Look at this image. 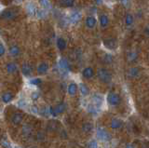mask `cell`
I'll return each instance as SVG.
<instances>
[{
	"mask_svg": "<svg viewBox=\"0 0 149 148\" xmlns=\"http://www.w3.org/2000/svg\"><path fill=\"white\" fill-rule=\"evenodd\" d=\"M97 76L99 78V80L102 83H104V84H108L112 81V74L111 72L108 70V69H106L105 67H101L97 70Z\"/></svg>",
	"mask_w": 149,
	"mask_h": 148,
	"instance_id": "obj_1",
	"label": "cell"
},
{
	"mask_svg": "<svg viewBox=\"0 0 149 148\" xmlns=\"http://www.w3.org/2000/svg\"><path fill=\"white\" fill-rule=\"evenodd\" d=\"M19 15H20L19 8H8L1 13V18L6 21H12L16 19V17H18Z\"/></svg>",
	"mask_w": 149,
	"mask_h": 148,
	"instance_id": "obj_2",
	"label": "cell"
},
{
	"mask_svg": "<svg viewBox=\"0 0 149 148\" xmlns=\"http://www.w3.org/2000/svg\"><path fill=\"white\" fill-rule=\"evenodd\" d=\"M96 135H97L98 140H100L102 142H109L112 139L111 134L107 131L104 127H98L97 128Z\"/></svg>",
	"mask_w": 149,
	"mask_h": 148,
	"instance_id": "obj_3",
	"label": "cell"
},
{
	"mask_svg": "<svg viewBox=\"0 0 149 148\" xmlns=\"http://www.w3.org/2000/svg\"><path fill=\"white\" fill-rule=\"evenodd\" d=\"M106 101L111 106H116L120 104L121 98L116 92H109L106 97Z\"/></svg>",
	"mask_w": 149,
	"mask_h": 148,
	"instance_id": "obj_4",
	"label": "cell"
},
{
	"mask_svg": "<svg viewBox=\"0 0 149 148\" xmlns=\"http://www.w3.org/2000/svg\"><path fill=\"white\" fill-rule=\"evenodd\" d=\"M102 44H104V48L109 49V50H115L118 48V40L114 38H105L102 41Z\"/></svg>",
	"mask_w": 149,
	"mask_h": 148,
	"instance_id": "obj_5",
	"label": "cell"
},
{
	"mask_svg": "<svg viewBox=\"0 0 149 148\" xmlns=\"http://www.w3.org/2000/svg\"><path fill=\"white\" fill-rule=\"evenodd\" d=\"M68 19L72 24H77L81 21L82 14L79 10H73L70 12V14L68 15Z\"/></svg>",
	"mask_w": 149,
	"mask_h": 148,
	"instance_id": "obj_6",
	"label": "cell"
},
{
	"mask_svg": "<svg viewBox=\"0 0 149 148\" xmlns=\"http://www.w3.org/2000/svg\"><path fill=\"white\" fill-rule=\"evenodd\" d=\"M59 68L61 71L66 72V73L71 70V66H70L68 60L65 58H61L59 60Z\"/></svg>",
	"mask_w": 149,
	"mask_h": 148,
	"instance_id": "obj_7",
	"label": "cell"
},
{
	"mask_svg": "<svg viewBox=\"0 0 149 148\" xmlns=\"http://www.w3.org/2000/svg\"><path fill=\"white\" fill-rule=\"evenodd\" d=\"M49 63H46V62L40 63L38 64V66H37V68H36V72L40 76L46 75V74L49 72Z\"/></svg>",
	"mask_w": 149,
	"mask_h": 148,
	"instance_id": "obj_8",
	"label": "cell"
},
{
	"mask_svg": "<svg viewBox=\"0 0 149 148\" xmlns=\"http://www.w3.org/2000/svg\"><path fill=\"white\" fill-rule=\"evenodd\" d=\"M85 25L88 29H93L97 25V20L94 16H88L85 20Z\"/></svg>",
	"mask_w": 149,
	"mask_h": 148,
	"instance_id": "obj_9",
	"label": "cell"
},
{
	"mask_svg": "<svg viewBox=\"0 0 149 148\" xmlns=\"http://www.w3.org/2000/svg\"><path fill=\"white\" fill-rule=\"evenodd\" d=\"M99 22H100V26L102 29H105L109 26L110 24V19L108 15L106 14H102L99 18Z\"/></svg>",
	"mask_w": 149,
	"mask_h": 148,
	"instance_id": "obj_10",
	"label": "cell"
},
{
	"mask_svg": "<svg viewBox=\"0 0 149 148\" xmlns=\"http://www.w3.org/2000/svg\"><path fill=\"white\" fill-rule=\"evenodd\" d=\"M95 75V72L93 70V68L91 67V66H88L86 68L83 69L82 71V76L84 78H86V79H91Z\"/></svg>",
	"mask_w": 149,
	"mask_h": 148,
	"instance_id": "obj_11",
	"label": "cell"
},
{
	"mask_svg": "<svg viewBox=\"0 0 149 148\" xmlns=\"http://www.w3.org/2000/svg\"><path fill=\"white\" fill-rule=\"evenodd\" d=\"M32 72H33V68H32L30 63H22V73L23 76H27V77L30 76L32 75Z\"/></svg>",
	"mask_w": 149,
	"mask_h": 148,
	"instance_id": "obj_12",
	"label": "cell"
},
{
	"mask_svg": "<svg viewBox=\"0 0 149 148\" xmlns=\"http://www.w3.org/2000/svg\"><path fill=\"white\" fill-rule=\"evenodd\" d=\"M56 46L60 51H63L67 48V42L63 38H58L56 40Z\"/></svg>",
	"mask_w": 149,
	"mask_h": 148,
	"instance_id": "obj_13",
	"label": "cell"
},
{
	"mask_svg": "<svg viewBox=\"0 0 149 148\" xmlns=\"http://www.w3.org/2000/svg\"><path fill=\"white\" fill-rule=\"evenodd\" d=\"M8 51H9V55H10L11 57H14V58L18 57L19 55L21 54V49H20V48H19L17 45L10 46V47H9Z\"/></svg>",
	"mask_w": 149,
	"mask_h": 148,
	"instance_id": "obj_14",
	"label": "cell"
},
{
	"mask_svg": "<svg viewBox=\"0 0 149 148\" xmlns=\"http://www.w3.org/2000/svg\"><path fill=\"white\" fill-rule=\"evenodd\" d=\"M77 90H78V86L76 84V83H74V82L70 83V84L68 85V87H67V92H68V94L70 96H72V97L77 94Z\"/></svg>",
	"mask_w": 149,
	"mask_h": 148,
	"instance_id": "obj_15",
	"label": "cell"
},
{
	"mask_svg": "<svg viewBox=\"0 0 149 148\" xmlns=\"http://www.w3.org/2000/svg\"><path fill=\"white\" fill-rule=\"evenodd\" d=\"M23 119V115L22 113H15L11 117V123L13 125H19L21 124Z\"/></svg>",
	"mask_w": 149,
	"mask_h": 148,
	"instance_id": "obj_16",
	"label": "cell"
},
{
	"mask_svg": "<svg viewBox=\"0 0 149 148\" xmlns=\"http://www.w3.org/2000/svg\"><path fill=\"white\" fill-rule=\"evenodd\" d=\"M102 101H104V98H102V96L101 94L95 93V94L92 95V104L94 105L100 107L102 104Z\"/></svg>",
	"mask_w": 149,
	"mask_h": 148,
	"instance_id": "obj_17",
	"label": "cell"
},
{
	"mask_svg": "<svg viewBox=\"0 0 149 148\" xmlns=\"http://www.w3.org/2000/svg\"><path fill=\"white\" fill-rule=\"evenodd\" d=\"M14 99V95L11 93L10 91H7L3 93V95L1 96V100L4 104H8L10 103V101Z\"/></svg>",
	"mask_w": 149,
	"mask_h": 148,
	"instance_id": "obj_18",
	"label": "cell"
},
{
	"mask_svg": "<svg viewBox=\"0 0 149 148\" xmlns=\"http://www.w3.org/2000/svg\"><path fill=\"white\" fill-rule=\"evenodd\" d=\"M123 126V121L118 118H113L111 120V129H119Z\"/></svg>",
	"mask_w": 149,
	"mask_h": 148,
	"instance_id": "obj_19",
	"label": "cell"
},
{
	"mask_svg": "<svg viewBox=\"0 0 149 148\" xmlns=\"http://www.w3.org/2000/svg\"><path fill=\"white\" fill-rule=\"evenodd\" d=\"M6 70L8 72V74H14V73H16L17 70H18V66H17V64L15 63H13V62H10V63H7V65H6Z\"/></svg>",
	"mask_w": 149,
	"mask_h": 148,
	"instance_id": "obj_20",
	"label": "cell"
},
{
	"mask_svg": "<svg viewBox=\"0 0 149 148\" xmlns=\"http://www.w3.org/2000/svg\"><path fill=\"white\" fill-rule=\"evenodd\" d=\"M26 11L28 13V15L33 17V16H36V6L33 4L32 2H29L26 5Z\"/></svg>",
	"mask_w": 149,
	"mask_h": 148,
	"instance_id": "obj_21",
	"label": "cell"
},
{
	"mask_svg": "<svg viewBox=\"0 0 149 148\" xmlns=\"http://www.w3.org/2000/svg\"><path fill=\"white\" fill-rule=\"evenodd\" d=\"M78 90L80 91V93L82 96L86 97L90 94V89H88V87L84 84V83H81V84H79V87H78Z\"/></svg>",
	"mask_w": 149,
	"mask_h": 148,
	"instance_id": "obj_22",
	"label": "cell"
},
{
	"mask_svg": "<svg viewBox=\"0 0 149 148\" xmlns=\"http://www.w3.org/2000/svg\"><path fill=\"white\" fill-rule=\"evenodd\" d=\"M134 22V17L132 13H127L126 14V17H125V24L127 27H130L132 26Z\"/></svg>",
	"mask_w": 149,
	"mask_h": 148,
	"instance_id": "obj_23",
	"label": "cell"
},
{
	"mask_svg": "<svg viewBox=\"0 0 149 148\" xmlns=\"http://www.w3.org/2000/svg\"><path fill=\"white\" fill-rule=\"evenodd\" d=\"M137 59H138V54L134 50H132V51H129L127 53V60L130 63H134Z\"/></svg>",
	"mask_w": 149,
	"mask_h": 148,
	"instance_id": "obj_24",
	"label": "cell"
},
{
	"mask_svg": "<svg viewBox=\"0 0 149 148\" xmlns=\"http://www.w3.org/2000/svg\"><path fill=\"white\" fill-rule=\"evenodd\" d=\"M74 0H60V6L63 8H73Z\"/></svg>",
	"mask_w": 149,
	"mask_h": 148,
	"instance_id": "obj_25",
	"label": "cell"
},
{
	"mask_svg": "<svg viewBox=\"0 0 149 148\" xmlns=\"http://www.w3.org/2000/svg\"><path fill=\"white\" fill-rule=\"evenodd\" d=\"M93 131V125L90 122H85L82 125V131L85 133H91Z\"/></svg>",
	"mask_w": 149,
	"mask_h": 148,
	"instance_id": "obj_26",
	"label": "cell"
},
{
	"mask_svg": "<svg viewBox=\"0 0 149 148\" xmlns=\"http://www.w3.org/2000/svg\"><path fill=\"white\" fill-rule=\"evenodd\" d=\"M129 76L132 78L138 77L140 76V69L138 67H132L129 70Z\"/></svg>",
	"mask_w": 149,
	"mask_h": 148,
	"instance_id": "obj_27",
	"label": "cell"
},
{
	"mask_svg": "<svg viewBox=\"0 0 149 148\" xmlns=\"http://www.w3.org/2000/svg\"><path fill=\"white\" fill-rule=\"evenodd\" d=\"M114 61V57L111 53H104L102 56V62L105 64H111Z\"/></svg>",
	"mask_w": 149,
	"mask_h": 148,
	"instance_id": "obj_28",
	"label": "cell"
},
{
	"mask_svg": "<svg viewBox=\"0 0 149 148\" xmlns=\"http://www.w3.org/2000/svg\"><path fill=\"white\" fill-rule=\"evenodd\" d=\"M99 108L100 107H98V106L94 105L93 104H88V112L92 114V115H96V114L99 113V111H100Z\"/></svg>",
	"mask_w": 149,
	"mask_h": 148,
	"instance_id": "obj_29",
	"label": "cell"
},
{
	"mask_svg": "<svg viewBox=\"0 0 149 148\" xmlns=\"http://www.w3.org/2000/svg\"><path fill=\"white\" fill-rule=\"evenodd\" d=\"M36 16L39 19H43L47 16V10H43V8H36Z\"/></svg>",
	"mask_w": 149,
	"mask_h": 148,
	"instance_id": "obj_30",
	"label": "cell"
},
{
	"mask_svg": "<svg viewBox=\"0 0 149 148\" xmlns=\"http://www.w3.org/2000/svg\"><path fill=\"white\" fill-rule=\"evenodd\" d=\"M39 2H40V5H41L42 8L45 10H49L51 8L49 0H39Z\"/></svg>",
	"mask_w": 149,
	"mask_h": 148,
	"instance_id": "obj_31",
	"label": "cell"
},
{
	"mask_svg": "<svg viewBox=\"0 0 149 148\" xmlns=\"http://www.w3.org/2000/svg\"><path fill=\"white\" fill-rule=\"evenodd\" d=\"M55 109L57 111L58 114H63V113H64L65 109H66V105H65L64 103H60L59 104L55 106Z\"/></svg>",
	"mask_w": 149,
	"mask_h": 148,
	"instance_id": "obj_32",
	"label": "cell"
},
{
	"mask_svg": "<svg viewBox=\"0 0 149 148\" xmlns=\"http://www.w3.org/2000/svg\"><path fill=\"white\" fill-rule=\"evenodd\" d=\"M29 83L33 86H39L42 83V79L41 78H33V79L29 81Z\"/></svg>",
	"mask_w": 149,
	"mask_h": 148,
	"instance_id": "obj_33",
	"label": "cell"
},
{
	"mask_svg": "<svg viewBox=\"0 0 149 148\" xmlns=\"http://www.w3.org/2000/svg\"><path fill=\"white\" fill-rule=\"evenodd\" d=\"M48 110H49V114L51 115V117H56L59 115L57 113V111H56L55 107H53V106H49V108Z\"/></svg>",
	"mask_w": 149,
	"mask_h": 148,
	"instance_id": "obj_34",
	"label": "cell"
},
{
	"mask_svg": "<svg viewBox=\"0 0 149 148\" xmlns=\"http://www.w3.org/2000/svg\"><path fill=\"white\" fill-rule=\"evenodd\" d=\"M1 145L4 148H12L10 142H9L8 140H6V139H2V140H1Z\"/></svg>",
	"mask_w": 149,
	"mask_h": 148,
	"instance_id": "obj_35",
	"label": "cell"
},
{
	"mask_svg": "<svg viewBox=\"0 0 149 148\" xmlns=\"http://www.w3.org/2000/svg\"><path fill=\"white\" fill-rule=\"evenodd\" d=\"M88 148H98V142L95 140H92L88 143Z\"/></svg>",
	"mask_w": 149,
	"mask_h": 148,
	"instance_id": "obj_36",
	"label": "cell"
},
{
	"mask_svg": "<svg viewBox=\"0 0 149 148\" xmlns=\"http://www.w3.org/2000/svg\"><path fill=\"white\" fill-rule=\"evenodd\" d=\"M39 97H40V93H39V92H37V91H34L31 94V98H32L33 101H37L39 99Z\"/></svg>",
	"mask_w": 149,
	"mask_h": 148,
	"instance_id": "obj_37",
	"label": "cell"
},
{
	"mask_svg": "<svg viewBox=\"0 0 149 148\" xmlns=\"http://www.w3.org/2000/svg\"><path fill=\"white\" fill-rule=\"evenodd\" d=\"M5 53H6V48H5V46L0 42V57H3Z\"/></svg>",
	"mask_w": 149,
	"mask_h": 148,
	"instance_id": "obj_38",
	"label": "cell"
},
{
	"mask_svg": "<svg viewBox=\"0 0 149 148\" xmlns=\"http://www.w3.org/2000/svg\"><path fill=\"white\" fill-rule=\"evenodd\" d=\"M31 111L33 113H35V114H38V109H37V107L35 105L31 106Z\"/></svg>",
	"mask_w": 149,
	"mask_h": 148,
	"instance_id": "obj_39",
	"label": "cell"
},
{
	"mask_svg": "<svg viewBox=\"0 0 149 148\" xmlns=\"http://www.w3.org/2000/svg\"><path fill=\"white\" fill-rule=\"evenodd\" d=\"M26 105V101L25 100H21L19 101V106H21V107H23V106Z\"/></svg>",
	"mask_w": 149,
	"mask_h": 148,
	"instance_id": "obj_40",
	"label": "cell"
},
{
	"mask_svg": "<svg viewBox=\"0 0 149 148\" xmlns=\"http://www.w3.org/2000/svg\"><path fill=\"white\" fill-rule=\"evenodd\" d=\"M94 2H95L96 5H98V6H101L102 4V0H94Z\"/></svg>",
	"mask_w": 149,
	"mask_h": 148,
	"instance_id": "obj_41",
	"label": "cell"
},
{
	"mask_svg": "<svg viewBox=\"0 0 149 148\" xmlns=\"http://www.w3.org/2000/svg\"><path fill=\"white\" fill-rule=\"evenodd\" d=\"M125 148H135V147H134V145H132V143H128Z\"/></svg>",
	"mask_w": 149,
	"mask_h": 148,
	"instance_id": "obj_42",
	"label": "cell"
},
{
	"mask_svg": "<svg viewBox=\"0 0 149 148\" xmlns=\"http://www.w3.org/2000/svg\"><path fill=\"white\" fill-rule=\"evenodd\" d=\"M144 32H146V35H148V27H146V31H144Z\"/></svg>",
	"mask_w": 149,
	"mask_h": 148,
	"instance_id": "obj_43",
	"label": "cell"
},
{
	"mask_svg": "<svg viewBox=\"0 0 149 148\" xmlns=\"http://www.w3.org/2000/svg\"><path fill=\"white\" fill-rule=\"evenodd\" d=\"M142 148H148V146H147V145H146L142 146Z\"/></svg>",
	"mask_w": 149,
	"mask_h": 148,
	"instance_id": "obj_44",
	"label": "cell"
},
{
	"mask_svg": "<svg viewBox=\"0 0 149 148\" xmlns=\"http://www.w3.org/2000/svg\"><path fill=\"white\" fill-rule=\"evenodd\" d=\"M14 148H21V147H20V146H15Z\"/></svg>",
	"mask_w": 149,
	"mask_h": 148,
	"instance_id": "obj_45",
	"label": "cell"
}]
</instances>
